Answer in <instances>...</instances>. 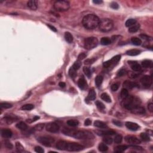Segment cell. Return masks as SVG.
Here are the masks:
<instances>
[{
	"instance_id": "1",
	"label": "cell",
	"mask_w": 153,
	"mask_h": 153,
	"mask_svg": "<svg viewBox=\"0 0 153 153\" xmlns=\"http://www.w3.org/2000/svg\"><path fill=\"white\" fill-rule=\"evenodd\" d=\"M62 132L65 135L81 140H91L95 138L91 132L87 130H78L75 129L64 128L62 130Z\"/></svg>"
},
{
	"instance_id": "2",
	"label": "cell",
	"mask_w": 153,
	"mask_h": 153,
	"mask_svg": "<svg viewBox=\"0 0 153 153\" xmlns=\"http://www.w3.org/2000/svg\"><path fill=\"white\" fill-rule=\"evenodd\" d=\"M56 148L59 150L69 151H79L84 148V147L78 143L68 142L65 141H59L56 143Z\"/></svg>"
},
{
	"instance_id": "3",
	"label": "cell",
	"mask_w": 153,
	"mask_h": 153,
	"mask_svg": "<svg viewBox=\"0 0 153 153\" xmlns=\"http://www.w3.org/2000/svg\"><path fill=\"white\" fill-rule=\"evenodd\" d=\"M100 23V19L97 16L93 14H89L85 16L82 20L83 26L87 29L91 30L98 27Z\"/></svg>"
},
{
	"instance_id": "4",
	"label": "cell",
	"mask_w": 153,
	"mask_h": 153,
	"mask_svg": "<svg viewBox=\"0 0 153 153\" xmlns=\"http://www.w3.org/2000/svg\"><path fill=\"white\" fill-rule=\"evenodd\" d=\"M141 101L136 96H129L126 98L123 99L121 102V105L126 109L131 111L135 107L140 105Z\"/></svg>"
},
{
	"instance_id": "5",
	"label": "cell",
	"mask_w": 153,
	"mask_h": 153,
	"mask_svg": "<svg viewBox=\"0 0 153 153\" xmlns=\"http://www.w3.org/2000/svg\"><path fill=\"white\" fill-rule=\"evenodd\" d=\"M114 23L111 19H103L100 20L99 28L102 32H108L113 29Z\"/></svg>"
},
{
	"instance_id": "6",
	"label": "cell",
	"mask_w": 153,
	"mask_h": 153,
	"mask_svg": "<svg viewBox=\"0 0 153 153\" xmlns=\"http://www.w3.org/2000/svg\"><path fill=\"white\" fill-rule=\"evenodd\" d=\"M54 8L58 11H65L68 10L70 7V4L68 1L61 0L55 1L53 5Z\"/></svg>"
},
{
	"instance_id": "7",
	"label": "cell",
	"mask_w": 153,
	"mask_h": 153,
	"mask_svg": "<svg viewBox=\"0 0 153 153\" xmlns=\"http://www.w3.org/2000/svg\"><path fill=\"white\" fill-rule=\"evenodd\" d=\"M84 47L87 50H91L98 44V40L95 37H88L84 40Z\"/></svg>"
},
{
	"instance_id": "8",
	"label": "cell",
	"mask_w": 153,
	"mask_h": 153,
	"mask_svg": "<svg viewBox=\"0 0 153 153\" xmlns=\"http://www.w3.org/2000/svg\"><path fill=\"white\" fill-rule=\"evenodd\" d=\"M38 141L42 144L45 147H50L52 146L53 143L55 142V139L50 136H40L37 138Z\"/></svg>"
},
{
	"instance_id": "9",
	"label": "cell",
	"mask_w": 153,
	"mask_h": 153,
	"mask_svg": "<svg viewBox=\"0 0 153 153\" xmlns=\"http://www.w3.org/2000/svg\"><path fill=\"white\" fill-rule=\"evenodd\" d=\"M46 130L51 133H56L60 129V127L56 123L51 122L49 123L46 125Z\"/></svg>"
},
{
	"instance_id": "10",
	"label": "cell",
	"mask_w": 153,
	"mask_h": 153,
	"mask_svg": "<svg viewBox=\"0 0 153 153\" xmlns=\"http://www.w3.org/2000/svg\"><path fill=\"white\" fill-rule=\"evenodd\" d=\"M121 59V56L120 55H116L115 56L113 57L111 60L103 62V66L105 68H108L112 65H115L119 62V61Z\"/></svg>"
},
{
	"instance_id": "11",
	"label": "cell",
	"mask_w": 153,
	"mask_h": 153,
	"mask_svg": "<svg viewBox=\"0 0 153 153\" xmlns=\"http://www.w3.org/2000/svg\"><path fill=\"white\" fill-rule=\"evenodd\" d=\"M125 139L126 142L128 144H133V145L139 144L141 142V141L138 138L135 136H126L125 138Z\"/></svg>"
},
{
	"instance_id": "12",
	"label": "cell",
	"mask_w": 153,
	"mask_h": 153,
	"mask_svg": "<svg viewBox=\"0 0 153 153\" xmlns=\"http://www.w3.org/2000/svg\"><path fill=\"white\" fill-rule=\"evenodd\" d=\"M141 83L145 87H150L152 84V77L150 75H144L141 79Z\"/></svg>"
},
{
	"instance_id": "13",
	"label": "cell",
	"mask_w": 153,
	"mask_h": 153,
	"mask_svg": "<svg viewBox=\"0 0 153 153\" xmlns=\"http://www.w3.org/2000/svg\"><path fill=\"white\" fill-rule=\"evenodd\" d=\"M126 127H127L128 129H129L130 130L132 131H136L139 129V126L138 124L135 123L130 122V121H127L125 124Z\"/></svg>"
},
{
	"instance_id": "14",
	"label": "cell",
	"mask_w": 153,
	"mask_h": 153,
	"mask_svg": "<svg viewBox=\"0 0 153 153\" xmlns=\"http://www.w3.org/2000/svg\"><path fill=\"white\" fill-rule=\"evenodd\" d=\"M133 114H137V115H139V114H145V109L144 107H141L140 105H138L137 107H135L134 108L130 111Z\"/></svg>"
},
{
	"instance_id": "15",
	"label": "cell",
	"mask_w": 153,
	"mask_h": 153,
	"mask_svg": "<svg viewBox=\"0 0 153 153\" xmlns=\"http://www.w3.org/2000/svg\"><path fill=\"white\" fill-rule=\"evenodd\" d=\"M129 64H130L131 65V68L133 71L136 72H139L141 70L142 67L139 63H137L135 61H129L128 62Z\"/></svg>"
},
{
	"instance_id": "16",
	"label": "cell",
	"mask_w": 153,
	"mask_h": 153,
	"mask_svg": "<svg viewBox=\"0 0 153 153\" xmlns=\"http://www.w3.org/2000/svg\"><path fill=\"white\" fill-rule=\"evenodd\" d=\"M78 85L79 88L81 90H85L87 88V84L85 81V79L83 77H81L78 81Z\"/></svg>"
},
{
	"instance_id": "17",
	"label": "cell",
	"mask_w": 153,
	"mask_h": 153,
	"mask_svg": "<svg viewBox=\"0 0 153 153\" xmlns=\"http://www.w3.org/2000/svg\"><path fill=\"white\" fill-rule=\"evenodd\" d=\"M96 133L98 135L101 136H110L113 135L115 134V131L113 130H99L96 131Z\"/></svg>"
},
{
	"instance_id": "18",
	"label": "cell",
	"mask_w": 153,
	"mask_h": 153,
	"mask_svg": "<svg viewBox=\"0 0 153 153\" xmlns=\"http://www.w3.org/2000/svg\"><path fill=\"white\" fill-rule=\"evenodd\" d=\"M123 85L126 88L129 89H133V88L138 87V84H137L136 83H135V82L130 81H126L124 82Z\"/></svg>"
},
{
	"instance_id": "19",
	"label": "cell",
	"mask_w": 153,
	"mask_h": 153,
	"mask_svg": "<svg viewBox=\"0 0 153 153\" xmlns=\"http://www.w3.org/2000/svg\"><path fill=\"white\" fill-rule=\"evenodd\" d=\"M27 6L32 10H36L38 8V1L36 0H31L27 3Z\"/></svg>"
},
{
	"instance_id": "20",
	"label": "cell",
	"mask_w": 153,
	"mask_h": 153,
	"mask_svg": "<svg viewBox=\"0 0 153 153\" xmlns=\"http://www.w3.org/2000/svg\"><path fill=\"white\" fill-rule=\"evenodd\" d=\"M1 135L4 138H10L12 136V132L8 129H4L1 130Z\"/></svg>"
},
{
	"instance_id": "21",
	"label": "cell",
	"mask_w": 153,
	"mask_h": 153,
	"mask_svg": "<svg viewBox=\"0 0 153 153\" xmlns=\"http://www.w3.org/2000/svg\"><path fill=\"white\" fill-rule=\"evenodd\" d=\"M129 146L125 145H118L116 147L114 148V151L115 153H123L125 151L127 148H128Z\"/></svg>"
},
{
	"instance_id": "22",
	"label": "cell",
	"mask_w": 153,
	"mask_h": 153,
	"mask_svg": "<svg viewBox=\"0 0 153 153\" xmlns=\"http://www.w3.org/2000/svg\"><path fill=\"white\" fill-rule=\"evenodd\" d=\"M141 53V51L137 49H132V50H129L128 51H126V54L129 56H135L137 55H139Z\"/></svg>"
},
{
	"instance_id": "23",
	"label": "cell",
	"mask_w": 153,
	"mask_h": 153,
	"mask_svg": "<svg viewBox=\"0 0 153 153\" xmlns=\"http://www.w3.org/2000/svg\"><path fill=\"white\" fill-rule=\"evenodd\" d=\"M96 94L95 91L94 90V89H91V90L89 91V94H88L87 96V99L89 101H93L96 99Z\"/></svg>"
},
{
	"instance_id": "24",
	"label": "cell",
	"mask_w": 153,
	"mask_h": 153,
	"mask_svg": "<svg viewBox=\"0 0 153 153\" xmlns=\"http://www.w3.org/2000/svg\"><path fill=\"white\" fill-rule=\"evenodd\" d=\"M16 127L19 129L21 130H26L28 129V126L25 123L23 122V121H20V122L18 123L16 125Z\"/></svg>"
},
{
	"instance_id": "25",
	"label": "cell",
	"mask_w": 153,
	"mask_h": 153,
	"mask_svg": "<svg viewBox=\"0 0 153 153\" xmlns=\"http://www.w3.org/2000/svg\"><path fill=\"white\" fill-rule=\"evenodd\" d=\"M94 125H95V126H96V127L101 129H105L107 127V125H106L105 123H103V121H99V120L95 121V123H94Z\"/></svg>"
},
{
	"instance_id": "26",
	"label": "cell",
	"mask_w": 153,
	"mask_h": 153,
	"mask_svg": "<svg viewBox=\"0 0 153 153\" xmlns=\"http://www.w3.org/2000/svg\"><path fill=\"white\" fill-rule=\"evenodd\" d=\"M111 40L108 37H103L101 40V44L103 45H109L111 44Z\"/></svg>"
},
{
	"instance_id": "27",
	"label": "cell",
	"mask_w": 153,
	"mask_h": 153,
	"mask_svg": "<svg viewBox=\"0 0 153 153\" xmlns=\"http://www.w3.org/2000/svg\"><path fill=\"white\" fill-rule=\"evenodd\" d=\"M140 28V25L139 24H135L134 25L132 26L129 29V32L130 33H135Z\"/></svg>"
},
{
	"instance_id": "28",
	"label": "cell",
	"mask_w": 153,
	"mask_h": 153,
	"mask_svg": "<svg viewBox=\"0 0 153 153\" xmlns=\"http://www.w3.org/2000/svg\"><path fill=\"white\" fill-rule=\"evenodd\" d=\"M65 39L68 43H71L73 41V35L69 32H66L65 33Z\"/></svg>"
},
{
	"instance_id": "29",
	"label": "cell",
	"mask_w": 153,
	"mask_h": 153,
	"mask_svg": "<svg viewBox=\"0 0 153 153\" xmlns=\"http://www.w3.org/2000/svg\"><path fill=\"white\" fill-rule=\"evenodd\" d=\"M152 65L153 62L150 60H145L142 62V66L145 68H150V67H152Z\"/></svg>"
},
{
	"instance_id": "30",
	"label": "cell",
	"mask_w": 153,
	"mask_h": 153,
	"mask_svg": "<svg viewBox=\"0 0 153 153\" xmlns=\"http://www.w3.org/2000/svg\"><path fill=\"white\" fill-rule=\"evenodd\" d=\"M101 97L103 101H105V102H108V103H110V102H111V97H109V95H108L107 93H102V95H101Z\"/></svg>"
},
{
	"instance_id": "31",
	"label": "cell",
	"mask_w": 153,
	"mask_h": 153,
	"mask_svg": "<svg viewBox=\"0 0 153 153\" xmlns=\"http://www.w3.org/2000/svg\"><path fill=\"white\" fill-rule=\"evenodd\" d=\"M131 42L133 44L135 45H140L142 44V41L140 38L137 37H133L131 39Z\"/></svg>"
},
{
	"instance_id": "32",
	"label": "cell",
	"mask_w": 153,
	"mask_h": 153,
	"mask_svg": "<svg viewBox=\"0 0 153 153\" xmlns=\"http://www.w3.org/2000/svg\"><path fill=\"white\" fill-rule=\"evenodd\" d=\"M103 78L102 75H98V76L96 77V78H95V84H96V85L97 87L101 85L102 81H103Z\"/></svg>"
},
{
	"instance_id": "33",
	"label": "cell",
	"mask_w": 153,
	"mask_h": 153,
	"mask_svg": "<svg viewBox=\"0 0 153 153\" xmlns=\"http://www.w3.org/2000/svg\"><path fill=\"white\" fill-rule=\"evenodd\" d=\"M108 147L106 144H105V143H100L98 146V150L101 152H105L108 150Z\"/></svg>"
},
{
	"instance_id": "34",
	"label": "cell",
	"mask_w": 153,
	"mask_h": 153,
	"mask_svg": "<svg viewBox=\"0 0 153 153\" xmlns=\"http://www.w3.org/2000/svg\"><path fill=\"white\" fill-rule=\"evenodd\" d=\"M16 117L14 116V117H12V116H7V117H6L4 118L5 119V121H6V122L7 123L8 125H10V124H11L12 123L14 122V121H15L16 120Z\"/></svg>"
},
{
	"instance_id": "35",
	"label": "cell",
	"mask_w": 153,
	"mask_h": 153,
	"mask_svg": "<svg viewBox=\"0 0 153 153\" xmlns=\"http://www.w3.org/2000/svg\"><path fill=\"white\" fill-rule=\"evenodd\" d=\"M34 108V106L32 104H25L24 105H23L22 107H21V109L23 111H31L32 110V109Z\"/></svg>"
},
{
	"instance_id": "36",
	"label": "cell",
	"mask_w": 153,
	"mask_h": 153,
	"mask_svg": "<svg viewBox=\"0 0 153 153\" xmlns=\"http://www.w3.org/2000/svg\"><path fill=\"white\" fill-rule=\"evenodd\" d=\"M67 123L68 126H71V127H76L78 125L79 122L75 120H69L67 121Z\"/></svg>"
},
{
	"instance_id": "37",
	"label": "cell",
	"mask_w": 153,
	"mask_h": 153,
	"mask_svg": "<svg viewBox=\"0 0 153 153\" xmlns=\"http://www.w3.org/2000/svg\"><path fill=\"white\" fill-rule=\"evenodd\" d=\"M136 20L134 19H129L125 23V25L127 27H130V26H132L133 25H134L135 24H136Z\"/></svg>"
},
{
	"instance_id": "38",
	"label": "cell",
	"mask_w": 153,
	"mask_h": 153,
	"mask_svg": "<svg viewBox=\"0 0 153 153\" xmlns=\"http://www.w3.org/2000/svg\"><path fill=\"white\" fill-rule=\"evenodd\" d=\"M120 96H121V98L123 99L126 98L127 97L129 96V92L128 90L126 89H123L121 91V93H120Z\"/></svg>"
},
{
	"instance_id": "39",
	"label": "cell",
	"mask_w": 153,
	"mask_h": 153,
	"mask_svg": "<svg viewBox=\"0 0 153 153\" xmlns=\"http://www.w3.org/2000/svg\"><path fill=\"white\" fill-rule=\"evenodd\" d=\"M140 137L143 141H144L145 142H148L150 141V136L147 134V133H141Z\"/></svg>"
},
{
	"instance_id": "40",
	"label": "cell",
	"mask_w": 153,
	"mask_h": 153,
	"mask_svg": "<svg viewBox=\"0 0 153 153\" xmlns=\"http://www.w3.org/2000/svg\"><path fill=\"white\" fill-rule=\"evenodd\" d=\"M83 72H84V74H85V75H86L88 78H90V77H91V71H90V69H89L88 67H84V68H83Z\"/></svg>"
},
{
	"instance_id": "41",
	"label": "cell",
	"mask_w": 153,
	"mask_h": 153,
	"mask_svg": "<svg viewBox=\"0 0 153 153\" xmlns=\"http://www.w3.org/2000/svg\"><path fill=\"white\" fill-rule=\"evenodd\" d=\"M103 141L105 144L111 145V144H112V143H113V138H110V137H108V136H105L103 139Z\"/></svg>"
},
{
	"instance_id": "42",
	"label": "cell",
	"mask_w": 153,
	"mask_h": 153,
	"mask_svg": "<svg viewBox=\"0 0 153 153\" xmlns=\"http://www.w3.org/2000/svg\"><path fill=\"white\" fill-rule=\"evenodd\" d=\"M81 66V62L80 61L78 60V61H77L76 62H74V63L73 64V67H73V69H74L75 70L77 71L80 68Z\"/></svg>"
},
{
	"instance_id": "43",
	"label": "cell",
	"mask_w": 153,
	"mask_h": 153,
	"mask_svg": "<svg viewBox=\"0 0 153 153\" xmlns=\"http://www.w3.org/2000/svg\"><path fill=\"white\" fill-rule=\"evenodd\" d=\"M0 107L1 108H4V109H8L13 107L11 103H7V102H2V103H0Z\"/></svg>"
},
{
	"instance_id": "44",
	"label": "cell",
	"mask_w": 153,
	"mask_h": 153,
	"mask_svg": "<svg viewBox=\"0 0 153 153\" xmlns=\"http://www.w3.org/2000/svg\"><path fill=\"white\" fill-rule=\"evenodd\" d=\"M69 76L71 77L72 78H74L77 77L76 70H75L74 69H73V67H71V68L69 69Z\"/></svg>"
},
{
	"instance_id": "45",
	"label": "cell",
	"mask_w": 153,
	"mask_h": 153,
	"mask_svg": "<svg viewBox=\"0 0 153 153\" xmlns=\"http://www.w3.org/2000/svg\"><path fill=\"white\" fill-rule=\"evenodd\" d=\"M123 137L120 135H117L114 138V142L116 144H120L122 142Z\"/></svg>"
},
{
	"instance_id": "46",
	"label": "cell",
	"mask_w": 153,
	"mask_h": 153,
	"mask_svg": "<svg viewBox=\"0 0 153 153\" xmlns=\"http://www.w3.org/2000/svg\"><path fill=\"white\" fill-rule=\"evenodd\" d=\"M44 124H38V125H37L34 127L33 130L36 131H41L44 129Z\"/></svg>"
},
{
	"instance_id": "47",
	"label": "cell",
	"mask_w": 153,
	"mask_h": 153,
	"mask_svg": "<svg viewBox=\"0 0 153 153\" xmlns=\"http://www.w3.org/2000/svg\"><path fill=\"white\" fill-rule=\"evenodd\" d=\"M95 104H96L97 108H98L99 109H100V110H103V109H105L104 104H103V103H102L101 102H100V101H97L96 102V103H95Z\"/></svg>"
},
{
	"instance_id": "48",
	"label": "cell",
	"mask_w": 153,
	"mask_h": 153,
	"mask_svg": "<svg viewBox=\"0 0 153 153\" xmlns=\"http://www.w3.org/2000/svg\"><path fill=\"white\" fill-rule=\"evenodd\" d=\"M16 148H17V150H18V151L19 152H22V151H23V147L21 145L20 142H16Z\"/></svg>"
},
{
	"instance_id": "49",
	"label": "cell",
	"mask_w": 153,
	"mask_h": 153,
	"mask_svg": "<svg viewBox=\"0 0 153 153\" xmlns=\"http://www.w3.org/2000/svg\"><path fill=\"white\" fill-rule=\"evenodd\" d=\"M96 61V59L93 58V59H88L85 60L84 61V64L85 65H91L92 63H93L94 62Z\"/></svg>"
},
{
	"instance_id": "50",
	"label": "cell",
	"mask_w": 153,
	"mask_h": 153,
	"mask_svg": "<svg viewBox=\"0 0 153 153\" xmlns=\"http://www.w3.org/2000/svg\"><path fill=\"white\" fill-rule=\"evenodd\" d=\"M4 144H5V146H6L7 148L9 149V150H12V149L13 148V144H12L10 142L8 141H6L5 142Z\"/></svg>"
},
{
	"instance_id": "51",
	"label": "cell",
	"mask_w": 153,
	"mask_h": 153,
	"mask_svg": "<svg viewBox=\"0 0 153 153\" xmlns=\"http://www.w3.org/2000/svg\"><path fill=\"white\" fill-rule=\"evenodd\" d=\"M119 84H117V83H115V84H113L111 87V89L112 91H116L117 90L119 89Z\"/></svg>"
},
{
	"instance_id": "52",
	"label": "cell",
	"mask_w": 153,
	"mask_h": 153,
	"mask_svg": "<svg viewBox=\"0 0 153 153\" xmlns=\"http://www.w3.org/2000/svg\"><path fill=\"white\" fill-rule=\"evenodd\" d=\"M35 151L36 153H44V150H43V148H42L41 147H39V146L35 147Z\"/></svg>"
},
{
	"instance_id": "53",
	"label": "cell",
	"mask_w": 153,
	"mask_h": 153,
	"mask_svg": "<svg viewBox=\"0 0 153 153\" xmlns=\"http://www.w3.org/2000/svg\"><path fill=\"white\" fill-rule=\"evenodd\" d=\"M126 70L125 69H120V71H119V72H118L117 73V77H121L122 76H123L124 75H125V74H126Z\"/></svg>"
},
{
	"instance_id": "54",
	"label": "cell",
	"mask_w": 153,
	"mask_h": 153,
	"mask_svg": "<svg viewBox=\"0 0 153 153\" xmlns=\"http://www.w3.org/2000/svg\"><path fill=\"white\" fill-rule=\"evenodd\" d=\"M111 7L113 9H118L119 8V6L117 2H113L111 4Z\"/></svg>"
},
{
	"instance_id": "55",
	"label": "cell",
	"mask_w": 153,
	"mask_h": 153,
	"mask_svg": "<svg viewBox=\"0 0 153 153\" xmlns=\"http://www.w3.org/2000/svg\"><path fill=\"white\" fill-rule=\"evenodd\" d=\"M86 56L87 55H86V54L85 53H80L79 55H78V59L79 60V61L84 59L85 58V57H86Z\"/></svg>"
},
{
	"instance_id": "56",
	"label": "cell",
	"mask_w": 153,
	"mask_h": 153,
	"mask_svg": "<svg viewBox=\"0 0 153 153\" xmlns=\"http://www.w3.org/2000/svg\"><path fill=\"white\" fill-rule=\"evenodd\" d=\"M113 123L115 125L119 126V127H121V126H122V123H121V122H120V121H118V120H113Z\"/></svg>"
},
{
	"instance_id": "57",
	"label": "cell",
	"mask_w": 153,
	"mask_h": 153,
	"mask_svg": "<svg viewBox=\"0 0 153 153\" xmlns=\"http://www.w3.org/2000/svg\"><path fill=\"white\" fill-rule=\"evenodd\" d=\"M91 121L89 119H87L86 120H85V121H84V125L86 126H90V125H91Z\"/></svg>"
},
{
	"instance_id": "58",
	"label": "cell",
	"mask_w": 153,
	"mask_h": 153,
	"mask_svg": "<svg viewBox=\"0 0 153 153\" xmlns=\"http://www.w3.org/2000/svg\"><path fill=\"white\" fill-rule=\"evenodd\" d=\"M140 37H141L142 38H143L144 40H147V41L150 40L151 39V38H150V37H148V36L146 35H144V34L141 35Z\"/></svg>"
},
{
	"instance_id": "59",
	"label": "cell",
	"mask_w": 153,
	"mask_h": 153,
	"mask_svg": "<svg viewBox=\"0 0 153 153\" xmlns=\"http://www.w3.org/2000/svg\"><path fill=\"white\" fill-rule=\"evenodd\" d=\"M47 26L51 30V31H53V32H57V29H56V28L55 27V26H52V25H47Z\"/></svg>"
},
{
	"instance_id": "60",
	"label": "cell",
	"mask_w": 153,
	"mask_h": 153,
	"mask_svg": "<svg viewBox=\"0 0 153 153\" xmlns=\"http://www.w3.org/2000/svg\"><path fill=\"white\" fill-rule=\"evenodd\" d=\"M148 110L150 111V112L153 111V103H150L148 105Z\"/></svg>"
},
{
	"instance_id": "61",
	"label": "cell",
	"mask_w": 153,
	"mask_h": 153,
	"mask_svg": "<svg viewBox=\"0 0 153 153\" xmlns=\"http://www.w3.org/2000/svg\"><path fill=\"white\" fill-rule=\"evenodd\" d=\"M59 85L61 88H64L66 86V84L65 83H63V82H60V83H59Z\"/></svg>"
},
{
	"instance_id": "62",
	"label": "cell",
	"mask_w": 153,
	"mask_h": 153,
	"mask_svg": "<svg viewBox=\"0 0 153 153\" xmlns=\"http://www.w3.org/2000/svg\"><path fill=\"white\" fill-rule=\"evenodd\" d=\"M93 2L96 4H100L102 3V1H100V0H96V1H93Z\"/></svg>"
},
{
	"instance_id": "63",
	"label": "cell",
	"mask_w": 153,
	"mask_h": 153,
	"mask_svg": "<svg viewBox=\"0 0 153 153\" xmlns=\"http://www.w3.org/2000/svg\"><path fill=\"white\" fill-rule=\"evenodd\" d=\"M40 119V117H38V116H35L34 117V119H33V120H32V121H37V120H38V119Z\"/></svg>"
}]
</instances>
